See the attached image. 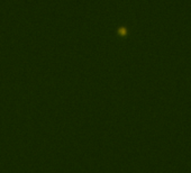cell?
<instances>
[{
  "mask_svg": "<svg viewBox=\"0 0 191 173\" xmlns=\"http://www.w3.org/2000/svg\"><path fill=\"white\" fill-rule=\"evenodd\" d=\"M117 33H118L120 36H126L127 33H128V28L126 26H119L117 28Z\"/></svg>",
  "mask_w": 191,
  "mask_h": 173,
  "instance_id": "cell-1",
  "label": "cell"
}]
</instances>
